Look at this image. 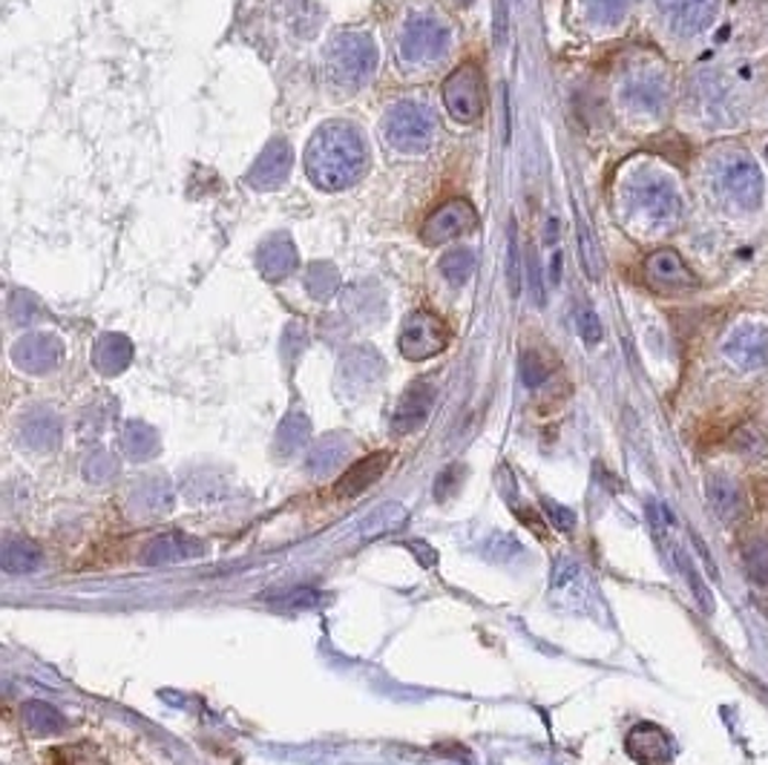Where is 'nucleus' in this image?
I'll return each mask as SVG.
<instances>
[{
	"label": "nucleus",
	"mask_w": 768,
	"mask_h": 765,
	"mask_svg": "<svg viewBox=\"0 0 768 765\" xmlns=\"http://www.w3.org/2000/svg\"><path fill=\"white\" fill-rule=\"evenodd\" d=\"M449 49V26L438 18H411L400 32V61L409 67L441 61Z\"/></svg>",
	"instance_id": "7"
},
{
	"label": "nucleus",
	"mask_w": 768,
	"mask_h": 765,
	"mask_svg": "<svg viewBox=\"0 0 768 765\" xmlns=\"http://www.w3.org/2000/svg\"><path fill=\"white\" fill-rule=\"evenodd\" d=\"M475 228H478V213H475V207H472L470 202H464V199H452V202L438 207V211L423 222L420 239L427 245H447Z\"/></svg>",
	"instance_id": "10"
},
{
	"label": "nucleus",
	"mask_w": 768,
	"mask_h": 765,
	"mask_svg": "<svg viewBox=\"0 0 768 765\" xmlns=\"http://www.w3.org/2000/svg\"><path fill=\"white\" fill-rule=\"evenodd\" d=\"M323 601H326V596L320 590H314V587H297V590L271 596V605L280 607V610H312V607H320Z\"/></svg>",
	"instance_id": "33"
},
{
	"label": "nucleus",
	"mask_w": 768,
	"mask_h": 765,
	"mask_svg": "<svg viewBox=\"0 0 768 765\" xmlns=\"http://www.w3.org/2000/svg\"><path fill=\"white\" fill-rule=\"evenodd\" d=\"M340 289V273L331 262H312L308 273H305V291L314 300H331Z\"/></svg>",
	"instance_id": "25"
},
{
	"label": "nucleus",
	"mask_w": 768,
	"mask_h": 765,
	"mask_svg": "<svg viewBox=\"0 0 768 765\" xmlns=\"http://www.w3.org/2000/svg\"><path fill=\"white\" fill-rule=\"evenodd\" d=\"M441 273H443V280L452 282V285H464L472 273H475V254L466 248L449 250V254H443L441 259Z\"/></svg>",
	"instance_id": "27"
},
{
	"label": "nucleus",
	"mask_w": 768,
	"mask_h": 765,
	"mask_svg": "<svg viewBox=\"0 0 768 765\" xmlns=\"http://www.w3.org/2000/svg\"><path fill=\"white\" fill-rule=\"evenodd\" d=\"M624 205L645 228L665 230L682 216V196L668 176L656 170H640L624 182Z\"/></svg>",
	"instance_id": "2"
},
{
	"label": "nucleus",
	"mask_w": 768,
	"mask_h": 765,
	"mask_svg": "<svg viewBox=\"0 0 768 765\" xmlns=\"http://www.w3.org/2000/svg\"><path fill=\"white\" fill-rule=\"evenodd\" d=\"M432 403H434V389L429 386L427 380H420V383L409 386V392H406L404 397H400V403H397L395 417H392V429H395L397 435L415 432L418 426H423L429 412H432Z\"/></svg>",
	"instance_id": "17"
},
{
	"label": "nucleus",
	"mask_w": 768,
	"mask_h": 765,
	"mask_svg": "<svg viewBox=\"0 0 768 765\" xmlns=\"http://www.w3.org/2000/svg\"><path fill=\"white\" fill-rule=\"evenodd\" d=\"M645 271L647 280L659 289H693L697 285V273L685 266V259L674 248L654 250L645 259Z\"/></svg>",
	"instance_id": "16"
},
{
	"label": "nucleus",
	"mask_w": 768,
	"mask_h": 765,
	"mask_svg": "<svg viewBox=\"0 0 768 765\" xmlns=\"http://www.w3.org/2000/svg\"><path fill=\"white\" fill-rule=\"evenodd\" d=\"M308 438V420H305L303 412H294L282 420L280 435H276V447H280V455H291L294 449Z\"/></svg>",
	"instance_id": "31"
},
{
	"label": "nucleus",
	"mask_w": 768,
	"mask_h": 765,
	"mask_svg": "<svg viewBox=\"0 0 768 765\" xmlns=\"http://www.w3.org/2000/svg\"><path fill=\"white\" fill-rule=\"evenodd\" d=\"M585 15L599 26H617L631 9V0H581Z\"/></svg>",
	"instance_id": "29"
},
{
	"label": "nucleus",
	"mask_w": 768,
	"mask_h": 765,
	"mask_svg": "<svg viewBox=\"0 0 768 765\" xmlns=\"http://www.w3.org/2000/svg\"><path fill=\"white\" fill-rule=\"evenodd\" d=\"M714 188L729 207L739 213H754L766 199V179L760 165L748 153L729 150L714 159Z\"/></svg>",
	"instance_id": "3"
},
{
	"label": "nucleus",
	"mask_w": 768,
	"mask_h": 765,
	"mask_svg": "<svg viewBox=\"0 0 768 765\" xmlns=\"http://www.w3.org/2000/svg\"><path fill=\"white\" fill-rule=\"evenodd\" d=\"M708 498H711V507L716 509V516L725 518V521H734L743 513V493H739V486L731 477H711L708 481Z\"/></svg>",
	"instance_id": "23"
},
{
	"label": "nucleus",
	"mask_w": 768,
	"mask_h": 765,
	"mask_svg": "<svg viewBox=\"0 0 768 765\" xmlns=\"http://www.w3.org/2000/svg\"><path fill=\"white\" fill-rule=\"evenodd\" d=\"M743 561H746L748 576L757 584H768V532L748 538L743 544Z\"/></svg>",
	"instance_id": "26"
},
{
	"label": "nucleus",
	"mask_w": 768,
	"mask_h": 765,
	"mask_svg": "<svg viewBox=\"0 0 768 765\" xmlns=\"http://www.w3.org/2000/svg\"><path fill=\"white\" fill-rule=\"evenodd\" d=\"M443 104L455 122H478L487 106V81L478 64H464L443 81Z\"/></svg>",
	"instance_id": "6"
},
{
	"label": "nucleus",
	"mask_w": 768,
	"mask_h": 765,
	"mask_svg": "<svg viewBox=\"0 0 768 765\" xmlns=\"http://www.w3.org/2000/svg\"><path fill=\"white\" fill-rule=\"evenodd\" d=\"M723 351L737 369H760L768 363V331L760 326H739L725 340Z\"/></svg>",
	"instance_id": "15"
},
{
	"label": "nucleus",
	"mask_w": 768,
	"mask_h": 765,
	"mask_svg": "<svg viewBox=\"0 0 768 765\" xmlns=\"http://www.w3.org/2000/svg\"><path fill=\"white\" fill-rule=\"evenodd\" d=\"M434 130H438V124H434L432 110L418 101H400L388 110L386 122H383L386 142L400 153L429 150L434 142Z\"/></svg>",
	"instance_id": "5"
},
{
	"label": "nucleus",
	"mask_w": 768,
	"mask_h": 765,
	"mask_svg": "<svg viewBox=\"0 0 768 765\" xmlns=\"http://www.w3.org/2000/svg\"><path fill=\"white\" fill-rule=\"evenodd\" d=\"M369 170V150L360 130L349 122L323 124L305 147V173L320 190H346Z\"/></svg>",
	"instance_id": "1"
},
{
	"label": "nucleus",
	"mask_w": 768,
	"mask_h": 765,
	"mask_svg": "<svg viewBox=\"0 0 768 765\" xmlns=\"http://www.w3.org/2000/svg\"><path fill=\"white\" fill-rule=\"evenodd\" d=\"M377 69V46L365 32H340L328 46V76L331 81L358 90Z\"/></svg>",
	"instance_id": "4"
},
{
	"label": "nucleus",
	"mask_w": 768,
	"mask_h": 765,
	"mask_svg": "<svg viewBox=\"0 0 768 765\" xmlns=\"http://www.w3.org/2000/svg\"><path fill=\"white\" fill-rule=\"evenodd\" d=\"M388 461H392L388 452H374V455L369 458H360V461L342 472V477L337 481V495H360L363 490H369V486L386 472Z\"/></svg>",
	"instance_id": "21"
},
{
	"label": "nucleus",
	"mask_w": 768,
	"mask_h": 765,
	"mask_svg": "<svg viewBox=\"0 0 768 765\" xmlns=\"http://www.w3.org/2000/svg\"><path fill=\"white\" fill-rule=\"evenodd\" d=\"M578 334L587 346H596L601 340V323L599 314L594 308H581L578 311Z\"/></svg>",
	"instance_id": "37"
},
{
	"label": "nucleus",
	"mask_w": 768,
	"mask_h": 765,
	"mask_svg": "<svg viewBox=\"0 0 768 765\" xmlns=\"http://www.w3.org/2000/svg\"><path fill=\"white\" fill-rule=\"evenodd\" d=\"M23 713H26V722H30L32 731H38V734H58V731H64V717L55 711L53 705L30 702L23 708Z\"/></svg>",
	"instance_id": "30"
},
{
	"label": "nucleus",
	"mask_w": 768,
	"mask_h": 765,
	"mask_svg": "<svg viewBox=\"0 0 768 765\" xmlns=\"http://www.w3.org/2000/svg\"><path fill=\"white\" fill-rule=\"evenodd\" d=\"M199 555H205V544L199 538L188 532H165L147 544L145 564H179V561L199 559Z\"/></svg>",
	"instance_id": "18"
},
{
	"label": "nucleus",
	"mask_w": 768,
	"mask_h": 765,
	"mask_svg": "<svg viewBox=\"0 0 768 765\" xmlns=\"http://www.w3.org/2000/svg\"><path fill=\"white\" fill-rule=\"evenodd\" d=\"M383 374V360L374 349H351L342 357L340 380L349 392H363L372 383H377Z\"/></svg>",
	"instance_id": "19"
},
{
	"label": "nucleus",
	"mask_w": 768,
	"mask_h": 765,
	"mask_svg": "<svg viewBox=\"0 0 768 765\" xmlns=\"http://www.w3.org/2000/svg\"><path fill=\"white\" fill-rule=\"evenodd\" d=\"M41 550L26 538H7L3 544V570L7 573H32L41 567Z\"/></svg>",
	"instance_id": "24"
},
{
	"label": "nucleus",
	"mask_w": 768,
	"mask_h": 765,
	"mask_svg": "<svg viewBox=\"0 0 768 765\" xmlns=\"http://www.w3.org/2000/svg\"><path fill=\"white\" fill-rule=\"evenodd\" d=\"M291 167H294V150L285 138H271L266 150L259 153V159L253 161L251 173H248V184L257 190H274L289 179Z\"/></svg>",
	"instance_id": "11"
},
{
	"label": "nucleus",
	"mask_w": 768,
	"mask_h": 765,
	"mask_svg": "<svg viewBox=\"0 0 768 765\" xmlns=\"http://www.w3.org/2000/svg\"><path fill=\"white\" fill-rule=\"evenodd\" d=\"M510 243H507V285H510V294H521V248H518V228L516 220L510 222Z\"/></svg>",
	"instance_id": "34"
},
{
	"label": "nucleus",
	"mask_w": 768,
	"mask_h": 765,
	"mask_svg": "<svg viewBox=\"0 0 768 765\" xmlns=\"http://www.w3.org/2000/svg\"><path fill=\"white\" fill-rule=\"evenodd\" d=\"M530 280H533V291H535V303L544 305V289H541V273H539V259H530Z\"/></svg>",
	"instance_id": "40"
},
{
	"label": "nucleus",
	"mask_w": 768,
	"mask_h": 765,
	"mask_svg": "<svg viewBox=\"0 0 768 765\" xmlns=\"http://www.w3.org/2000/svg\"><path fill=\"white\" fill-rule=\"evenodd\" d=\"M458 486H461V466L452 463V466H447V470L438 475V481H434V495H438V498H447L449 493H455Z\"/></svg>",
	"instance_id": "38"
},
{
	"label": "nucleus",
	"mask_w": 768,
	"mask_h": 765,
	"mask_svg": "<svg viewBox=\"0 0 768 765\" xmlns=\"http://www.w3.org/2000/svg\"><path fill=\"white\" fill-rule=\"evenodd\" d=\"M576 228H578V257H581V266H585L590 280H599L601 277L599 245H596L594 234H590V228H587V222L581 213H576Z\"/></svg>",
	"instance_id": "28"
},
{
	"label": "nucleus",
	"mask_w": 768,
	"mask_h": 765,
	"mask_svg": "<svg viewBox=\"0 0 768 765\" xmlns=\"http://www.w3.org/2000/svg\"><path fill=\"white\" fill-rule=\"evenodd\" d=\"M521 378H524V383L530 389L541 386V383L550 378V369L541 363V357L535 355V351H527L524 360H521Z\"/></svg>",
	"instance_id": "36"
},
{
	"label": "nucleus",
	"mask_w": 768,
	"mask_h": 765,
	"mask_svg": "<svg viewBox=\"0 0 768 765\" xmlns=\"http://www.w3.org/2000/svg\"><path fill=\"white\" fill-rule=\"evenodd\" d=\"M342 455H346V443H342V438L331 435V438H326L323 443H317V447L312 449V458H308V470L312 472L331 470V466H337V463L342 461Z\"/></svg>",
	"instance_id": "32"
},
{
	"label": "nucleus",
	"mask_w": 768,
	"mask_h": 765,
	"mask_svg": "<svg viewBox=\"0 0 768 765\" xmlns=\"http://www.w3.org/2000/svg\"><path fill=\"white\" fill-rule=\"evenodd\" d=\"M64 346L55 340L53 334H30V337H21L12 349L15 363L21 365L23 372L30 374H46L53 372L55 365L61 363Z\"/></svg>",
	"instance_id": "12"
},
{
	"label": "nucleus",
	"mask_w": 768,
	"mask_h": 765,
	"mask_svg": "<svg viewBox=\"0 0 768 765\" xmlns=\"http://www.w3.org/2000/svg\"><path fill=\"white\" fill-rule=\"evenodd\" d=\"M544 509H547V518L558 527V530H573V524H576V516H573L571 509L558 507V504H553V500H544Z\"/></svg>",
	"instance_id": "39"
},
{
	"label": "nucleus",
	"mask_w": 768,
	"mask_h": 765,
	"mask_svg": "<svg viewBox=\"0 0 768 765\" xmlns=\"http://www.w3.org/2000/svg\"><path fill=\"white\" fill-rule=\"evenodd\" d=\"M458 3H461V7H470L472 0H458Z\"/></svg>",
	"instance_id": "42"
},
{
	"label": "nucleus",
	"mask_w": 768,
	"mask_h": 765,
	"mask_svg": "<svg viewBox=\"0 0 768 765\" xmlns=\"http://www.w3.org/2000/svg\"><path fill=\"white\" fill-rule=\"evenodd\" d=\"M504 21H507V18H504V0H498V32H495V38H498V44H501L504 32H507V30H504Z\"/></svg>",
	"instance_id": "41"
},
{
	"label": "nucleus",
	"mask_w": 768,
	"mask_h": 765,
	"mask_svg": "<svg viewBox=\"0 0 768 765\" xmlns=\"http://www.w3.org/2000/svg\"><path fill=\"white\" fill-rule=\"evenodd\" d=\"M257 268L259 273L271 282H280L285 280V277H291V273L300 268V254L294 239H291L289 234L268 236L266 243L259 245L257 250Z\"/></svg>",
	"instance_id": "13"
},
{
	"label": "nucleus",
	"mask_w": 768,
	"mask_h": 765,
	"mask_svg": "<svg viewBox=\"0 0 768 765\" xmlns=\"http://www.w3.org/2000/svg\"><path fill=\"white\" fill-rule=\"evenodd\" d=\"M720 7H723V0H656L662 18L682 38H693V35L711 30L720 15Z\"/></svg>",
	"instance_id": "9"
},
{
	"label": "nucleus",
	"mask_w": 768,
	"mask_h": 765,
	"mask_svg": "<svg viewBox=\"0 0 768 765\" xmlns=\"http://www.w3.org/2000/svg\"><path fill=\"white\" fill-rule=\"evenodd\" d=\"M449 342V328L441 317H434L429 311H415L409 319L404 323V331H400V351H404L406 360H429V357L441 355Z\"/></svg>",
	"instance_id": "8"
},
{
	"label": "nucleus",
	"mask_w": 768,
	"mask_h": 765,
	"mask_svg": "<svg viewBox=\"0 0 768 765\" xmlns=\"http://www.w3.org/2000/svg\"><path fill=\"white\" fill-rule=\"evenodd\" d=\"M26 438L35 443V447H44V443H55L58 440V424H55L53 417H32L30 424H26Z\"/></svg>",
	"instance_id": "35"
},
{
	"label": "nucleus",
	"mask_w": 768,
	"mask_h": 765,
	"mask_svg": "<svg viewBox=\"0 0 768 765\" xmlns=\"http://www.w3.org/2000/svg\"><path fill=\"white\" fill-rule=\"evenodd\" d=\"M628 751L640 765H662L668 763L674 749H670V736L656 725H636L628 734Z\"/></svg>",
	"instance_id": "20"
},
{
	"label": "nucleus",
	"mask_w": 768,
	"mask_h": 765,
	"mask_svg": "<svg viewBox=\"0 0 768 765\" xmlns=\"http://www.w3.org/2000/svg\"><path fill=\"white\" fill-rule=\"evenodd\" d=\"M133 360V342L124 337V334H104L99 342H95V351H92V363L101 374H122L124 369Z\"/></svg>",
	"instance_id": "22"
},
{
	"label": "nucleus",
	"mask_w": 768,
	"mask_h": 765,
	"mask_svg": "<svg viewBox=\"0 0 768 765\" xmlns=\"http://www.w3.org/2000/svg\"><path fill=\"white\" fill-rule=\"evenodd\" d=\"M624 104L633 106L636 113L659 115L668 104V81L659 72H636L624 81Z\"/></svg>",
	"instance_id": "14"
}]
</instances>
